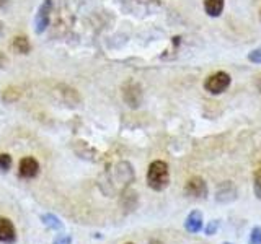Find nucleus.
<instances>
[{
    "instance_id": "nucleus-1",
    "label": "nucleus",
    "mask_w": 261,
    "mask_h": 244,
    "mask_svg": "<svg viewBox=\"0 0 261 244\" xmlns=\"http://www.w3.org/2000/svg\"><path fill=\"white\" fill-rule=\"evenodd\" d=\"M147 184L153 191H163L170 184V171L165 161H153L150 163L147 171Z\"/></svg>"
},
{
    "instance_id": "nucleus-2",
    "label": "nucleus",
    "mask_w": 261,
    "mask_h": 244,
    "mask_svg": "<svg viewBox=\"0 0 261 244\" xmlns=\"http://www.w3.org/2000/svg\"><path fill=\"white\" fill-rule=\"evenodd\" d=\"M230 86V75L225 72H216L209 75L204 81V88L207 89L211 95H220Z\"/></svg>"
},
{
    "instance_id": "nucleus-3",
    "label": "nucleus",
    "mask_w": 261,
    "mask_h": 244,
    "mask_svg": "<svg viewBox=\"0 0 261 244\" xmlns=\"http://www.w3.org/2000/svg\"><path fill=\"white\" fill-rule=\"evenodd\" d=\"M185 192H186V195H190V197L204 199L207 195L206 181H204V179H201V177H198V176L188 179V182L185 186Z\"/></svg>"
},
{
    "instance_id": "nucleus-4",
    "label": "nucleus",
    "mask_w": 261,
    "mask_h": 244,
    "mask_svg": "<svg viewBox=\"0 0 261 244\" xmlns=\"http://www.w3.org/2000/svg\"><path fill=\"white\" fill-rule=\"evenodd\" d=\"M20 176L24 177V179H33L36 177L38 173H39V163L33 158V157H27L20 161Z\"/></svg>"
},
{
    "instance_id": "nucleus-5",
    "label": "nucleus",
    "mask_w": 261,
    "mask_h": 244,
    "mask_svg": "<svg viewBox=\"0 0 261 244\" xmlns=\"http://www.w3.org/2000/svg\"><path fill=\"white\" fill-rule=\"evenodd\" d=\"M53 0H44V4L39 7V12L36 15V31L43 33L49 24V15H51Z\"/></svg>"
},
{
    "instance_id": "nucleus-6",
    "label": "nucleus",
    "mask_w": 261,
    "mask_h": 244,
    "mask_svg": "<svg viewBox=\"0 0 261 244\" xmlns=\"http://www.w3.org/2000/svg\"><path fill=\"white\" fill-rule=\"evenodd\" d=\"M237 197V187L230 182V181H225L219 186L217 194H216V200L220 203H227V202H232Z\"/></svg>"
},
{
    "instance_id": "nucleus-7",
    "label": "nucleus",
    "mask_w": 261,
    "mask_h": 244,
    "mask_svg": "<svg viewBox=\"0 0 261 244\" xmlns=\"http://www.w3.org/2000/svg\"><path fill=\"white\" fill-rule=\"evenodd\" d=\"M16 239V231L15 226L8 218H2L0 217V242H7L12 244Z\"/></svg>"
},
{
    "instance_id": "nucleus-8",
    "label": "nucleus",
    "mask_w": 261,
    "mask_h": 244,
    "mask_svg": "<svg viewBox=\"0 0 261 244\" xmlns=\"http://www.w3.org/2000/svg\"><path fill=\"white\" fill-rule=\"evenodd\" d=\"M185 226H186V230L190 231V233L201 231V228H202V217H201L199 211H191V214L188 215V218H186Z\"/></svg>"
},
{
    "instance_id": "nucleus-9",
    "label": "nucleus",
    "mask_w": 261,
    "mask_h": 244,
    "mask_svg": "<svg viewBox=\"0 0 261 244\" xmlns=\"http://www.w3.org/2000/svg\"><path fill=\"white\" fill-rule=\"evenodd\" d=\"M204 10L209 16H219L224 10V0H204Z\"/></svg>"
},
{
    "instance_id": "nucleus-10",
    "label": "nucleus",
    "mask_w": 261,
    "mask_h": 244,
    "mask_svg": "<svg viewBox=\"0 0 261 244\" xmlns=\"http://www.w3.org/2000/svg\"><path fill=\"white\" fill-rule=\"evenodd\" d=\"M13 49L18 54H28L30 52V49H31V46H30V41L24 38V36H16L15 39H13Z\"/></svg>"
},
{
    "instance_id": "nucleus-11",
    "label": "nucleus",
    "mask_w": 261,
    "mask_h": 244,
    "mask_svg": "<svg viewBox=\"0 0 261 244\" xmlns=\"http://www.w3.org/2000/svg\"><path fill=\"white\" fill-rule=\"evenodd\" d=\"M41 220H43V223L47 226V228H53V230H61L62 228V223L59 222V218L54 217V215H43L41 217Z\"/></svg>"
},
{
    "instance_id": "nucleus-12",
    "label": "nucleus",
    "mask_w": 261,
    "mask_h": 244,
    "mask_svg": "<svg viewBox=\"0 0 261 244\" xmlns=\"http://www.w3.org/2000/svg\"><path fill=\"white\" fill-rule=\"evenodd\" d=\"M12 168V158L10 155L2 153L0 155V173H7L8 169Z\"/></svg>"
},
{
    "instance_id": "nucleus-13",
    "label": "nucleus",
    "mask_w": 261,
    "mask_h": 244,
    "mask_svg": "<svg viewBox=\"0 0 261 244\" xmlns=\"http://www.w3.org/2000/svg\"><path fill=\"white\" fill-rule=\"evenodd\" d=\"M255 195L261 200V166L255 171Z\"/></svg>"
},
{
    "instance_id": "nucleus-14",
    "label": "nucleus",
    "mask_w": 261,
    "mask_h": 244,
    "mask_svg": "<svg viewBox=\"0 0 261 244\" xmlns=\"http://www.w3.org/2000/svg\"><path fill=\"white\" fill-rule=\"evenodd\" d=\"M250 244H261V228L255 226L250 234Z\"/></svg>"
},
{
    "instance_id": "nucleus-15",
    "label": "nucleus",
    "mask_w": 261,
    "mask_h": 244,
    "mask_svg": "<svg viewBox=\"0 0 261 244\" xmlns=\"http://www.w3.org/2000/svg\"><path fill=\"white\" fill-rule=\"evenodd\" d=\"M248 59L251 62H256V64H261V49H255V51H251Z\"/></svg>"
},
{
    "instance_id": "nucleus-16",
    "label": "nucleus",
    "mask_w": 261,
    "mask_h": 244,
    "mask_svg": "<svg viewBox=\"0 0 261 244\" xmlns=\"http://www.w3.org/2000/svg\"><path fill=\"white\" fill-rule=\"evenodd\" d=\"M217 230V222L216 220H212V222L206 226V234H214Z\"/></svg>"
},
{
    "instance_id": "nucleus-17",
    "label": "nucleus",
    "mask_w": 261,
    "mask_h": 244,
    "mask_svg": "<svg viewBox=\"0 0 261 244\" xmlns=\"http://www.w3.org/2000/svg\"><path fill=\"white\" fill-rule=\"evenodd\" d=\"M56 244H70V238H62V239H56Z\"/></svg>"
},
{
    "instance_id": "nucleus-18",
    "label": "nucleus",
    "mask_w": 261,
    "mask_h": 244,
    "mask_svg": "<svg viewBox=\"0 0 261 244\" xmlns=\"http://www.w3.org/2000/svg\"><path fill=\"white\" fill-rule=\"evenodd\" d=\"M7 62V59H5V57L2 55V54H0V67H4V64Z\"/></svg>"
},
{
    "instance_id": "nucleus-19",
    "label": "nucleus",
    "mask_w": 261,
    "mask_h": 244,
    "mask_svg": "<svg viewBox=\"0 0 261 244\" xmlns=\"http://www.w3.org/2000/svg\"><path fill=\"white\" fill-rule=\"evenodd\" d=\"M8 4V0H0V8H4Z\"/></svg>"
},
{
    "instance_id": "nucleus-20",
    "label": "nucleus",
    "mask_w": 261,
    "mask_h": 244,
    "mask_svg": "<svg viewBox=\"0 0 261 244\" xmlns=\"http://www.w3.org/2000/svg\"><path fill=\"white\" fill-rule=\"evenodd\" d=\"M2 35H4V23L0 21V36H2Z\"/></svg>"
},
{
    "instance_id": "nucleus-21",
    "label": "nucleus",
    "mask_w": 261,
    "mask_h": 244,
    "mask_svg": "<svg viewBox=\"0 0 261 244\" xmlns=\"http://www.w3.org/2000/svg\"><path fill=\"white\" fill-rule=\"evenodd\" d=\"M150 244H160V242H157V241H153V242H150Z\"/></svg>"
},
{
    "instance_id": "nucleus-22",
    "label": "nucleus",
    "mask_w": 261,
    "mask_h": 244,
    "mask_svg": "<svg viewBox=\"0 0 261 244\" xmlns=\"http://www.w3.org/2000/svg\"><path fill=\"white\" fill-rule=\"evenodd\" d=\"M224 244H230V242H224Z\"/></svg>"
},
{
    "instance_id": "nucleus-23",
    "label": "nucleus",
    "mask_w": 261,
    "mask_h": 244,
    "mask_svg": "<svg viewBox=\"0 0 261 244\" xmlns=\"http://www.w3.org/2000/svg\"><path fill=\"white\" fill-rule=\"evenodd\" d=\"M129 244H130V242H129Z\"/></svg>"
}]
</instances>
